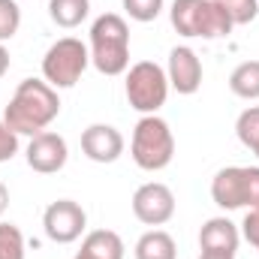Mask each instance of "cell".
<instances>
[{"label": "cell", "mask_w": 259, "mask_h": 259, "mask_svg": "<svg viewBox=\"0 0 259 259\" xmlns=\"http://www.w3.org/2000/svg\"><path fill=\"white\" fill-rule=\"evenodd\" d=\"M61 115V97L46 78H24L18 81L6 112L3 124L15 130L18 136H36Z\"/></svg>", "instance_id": "obj_1"}, {"label": "cell", "mask_w": 259, "mask_h": 259, "mask_svg": "<svg viewBox=\"0 0 259 259\" xmlns=\"http://www.w3.org/2000/svg\"><path fill=\"white\" fill-rule=\"evenodd\" d=\"M91 64L103 75H124L130 69V27L118 12H103L91 24Z\"/></svg>", "instance_id": "obj_2"}, {"label": "cell", "mask_w": 259, "mask_h": 259, "mask_svg": "<svg viewBox=\"0 0 259 259\" xmlns=\"http://www.w3.org/2000/svg\"><path fill=\"white\" fill-rule=\"evenodd\" d=\"M169 18H172V27L181 36H190V39L193 36L220 39V36H229L232 27H235L232 15L214 0H172Z\"/></svg>", "instance_id": "obj_3"}, {"label": "cell", "mask_w": 259, "mask_h": 259, "mask_svg": "<svg viewBox=\"0 0 259 259\" xmlns=\"http://www.w3.org/2000/svg\"><path fill=\"white\" fill-rule=\"evenodd\" d=\"M133 163L145 172H160L172 163L175 157V133L160 115H142L139 124L133 127L130 142Z\"/></svg>", "instance_id": "obj_4"}, {"label": "cell", "mask_w": 259, "mask_h": 259, "mask_svg": "<svg viewBox=\"0 0 259 259\" xmlns=\"http://www.w3.org/2000/svg\"><path fill=\"white\" fill-rule=\"evenodd\" d=\"M124 91H127V103L136 112L157 115L166 106V97H169V75L154 61H139L127 69Z\"/></svg>", "instance_id": "obj_5"}, {"label": "cell", "mask_w": 259, "mask_h": 259, "mask_svg": "<svg viewBox=\"0 0 259 259\" xmlns=\"http://www.w3.org/2000/svg\"><path fill=\"white\" fill-rule=\"evenodd\" d=\"M211 199L223 211L259 208V166H226L211 178Z\"/></svg>", "instance_id": "obj_6"}, {"label": "cell", "mask_w": 259, "mask_h": 259, "mask_svg": "<svg viewBox=\"0 0 259 259\" xmlns=\"http://www.w3.org/2000/svg\"><path fill=\"white\" fill-rule=\"evenodd\" d=\"M88 66H91L88 46L75 36H64L55 46H49V52L42 58V78L55 91H64V88H72L84 75Z\"/></svg>", "instance_id": "obj_7"}, {"label": "cell", "mask_w": 259, "mask_h": 259, "mask_svg": "<svg viewBox=\"0 0 259 259\" xmlns=\"http://www.w3.org/2000/svg\"><path fill=\"white\" fill-rule=\"evenodd\" d=\"M42 229L55 244H72L81 238V232L88 229V214L78 202L72 199H58L46 208L42 214Z\"/></svg>", "instance_id": "obj_8"}, {"label": "cell", "mask_w": 259, "mask_h": 259, "mask_svg": "<svg viewBox=\"0 0 259 259\" xmlns=\"http://www.w3.org/2000/svg\"><path fill=\"white\" fill-rule=\"evenodd\" d=\"M133 214L145 226H163L175 217V193L160 181H148L133 193Z\"/></svg>", "instance_id": "obj_9"}, {"label": "cell", "mask_w": 259, "mask_h": 259, "mask_svg": "<svg viewBox=\"0 0 259 259\" xmlns=\"http://www.w3.org/2000/svg\"><path fill=\"white\" fill-rule=\"evenodd\" d=\"M27 157V166L39 175H55L66 166V157H69V148H66V139L61 133H52V130H42L36 136H30V145L24 151Z\"/></svg>", "instance_id": "obj_10"}, {"label": "cell", "mask_w": 259, "mask_h": 259, "mask_svg": "<svg viewBox=\"0 0 259 259\" xmlns=\"http://www.w3.org/2000/svg\"><path fill=\"white\" fill-rule=\"evenodd\" d=\"M166 75H169V88H175L184 97H193L202 88V61H199V55L190 46H175L169 52Z\"/></svg>", "instance_id": "obj_11"}, {"label": "cell", "mask_w": 259, "mask_h": 259, "mask_svg": "<svg viewBox=\"0 0 259 259\" xmlns=\"http://www.w3.org/2000/svg\"><path fill=\"white\" fill-rule=\"evenodd\" d=\"M81 151L94 163H115L124 154V136L112 124H91L81 133Z\"/></svg>", "instance_id": "obj_12"}, {"label": "cell", "mask_w": 259, "mask_h": 259, "mask_svg": "<svg viewBox=\"0 0 259 259\" xmlns=\"http://www.w3.org/2000/svg\"><path fill=\"white\" fill-rule=\"evenodd\" d=\"M241 244V232L229 217H211L199 229V247L202 253H220V256H235Z\"/></svg>", "instance_id": "obj_13"}, {"label": "cell", "mask_w": 259, "mask_h": 259, "mask_svg": "<svg viewBox=\"0 0 259 259\" xmlns=\"http://www.w3.org/2000/svg\"><path fill=\"white\" fill-rule=\"evenodd\" d=\"M124 241L118 232L112 229H94L84 235L81 241V253H88L91 259H124Z\"/></svg>", "instance_id": "obj_14"}, {"label": "cell", "mask_w": 259, "mask_h": 259, "mask_svg": "<svg viewBox=\"0 0 259 259\" xmlns=\"http://www.w3.org/2000/svg\"><path fill=\"white\" fill-rule=\"evenodd\" d=\"M136 259H178L175 238L163 229H148L139 241H136Z\"/></svg>", "instance_id": "obj_15"}, {"label": "cell", "mask_w": 259, "mask_h": 259, "mask_svg": "<svg viewBox=\"0 0 259 259\" xmlns=\"http://www.w3.org/2000/svg\"><path fill=\"white\" fill-rule=\"evenodd\" d=\"M229 91L241 100H259V61H244L232 69Z\"/></svg>", "instance_id": "obj_16"}, {"label": "cell", "mask_w": 259, "mask_h": 259, "mask_svg": "<svg viewBox=\"0 0 259 259\" xmlns=\"http://www.w3.org/2000/svg\"><path fill=\"white\" fill-rule=\"evenodd\" d=\"M91 12V0H49V15L58 27H78Z\"/></svg>", "instance_id": "obj_17"}, {"label": "cell", "mask_w": 259, "mask_h": 259, "mask_svg": "<svg viewBox=\"0 0 259 259\" xmlns=\"http://www.w3.org/2000/svg\"><path fill=\"white\" fill-rule=\"evenodd\" d=\"M235 136H238V142H241L244 148L253 151V145L259 142V106H250V109H244V112L238 115V121H235Z\"/></svg>", "instance_id": "obj_18"}, {"label": "cell", "mask_w": 259, "mask_h": 259, "mask_svg": "<svg viewBox=\"0 0 259 259\" xmlns=\"http://www.w3.org/2000/svg\"><path fill=\"white\" fill-rule=\"evenodd\" d=\"M0 259H24V235L15 223H0Z\"/></svg>", "instance_id": "obj_19"}, {"label": "cell", "mask_w": 259, "mask_h": 259, "mask_svg": "<svg viewBox=\"0 0 259 259\" xmlns=\"http://www.w3.org/2000/svg\"><path fill=\"white\" fill-rule=\"evenodd\" d=\"M21 27V9L15 0H0V42L12 39Z\"/></svg>", "instance_id": "obj_20"}, {"label": "cell", "mask_w": 259, "mask_h": 259, "mask_svg": "<svg viewBox=\"0 0 259 259\" xmlns=\"http://www.w3.org/2000/svg\"><path fill=\"white\" fill-rule=\"evenodd\" d=\"M124 3V12H127L133 21H154L160 12H163V0H121Z\"/></svg>", "instance_id": "obj_21"}, {"label": "cell", "mask_w": 259, "mask_h": 259, "mask_svg": "<svg viewBox=\"0 0 259 259\" xmlns=\"http://www.w3.org/2000/svg\"><path fill=\"white\" fill-rule=\"evenodd\" d=\"M214 3H220V6L232 15L235 27H238V24H250L259 15V0H214Z\"/></svg>", "instance_id": "obj_22"}, {"label": "cell", "mask_w": 259, "mask_h": 259, "mask_svg": "<svg viewBox=\"0 0 259 259\" xmlns=\"http://www.w3.org/2000/svg\"><path fill=\"white\" fill-rule=\"evenodd\" d=\"M15 154H18V133L9 130L3 121H0V163L12 160Z\"/></svg>", "instance_id": "obj_23"}, {"label": "cell", "mask_w": 259, "mask_h": 259, "mask_svg": "<svg viewBox=\"0 0 259 259\" xmlns=\"http://www.w3.org/2000/svg\"><path fill=\"white\" fill-rule=\"evenodd\" d=\"M241 235L247 238V244H250V247H256V250H259V208H253V211H247V214H244Z\"/></svg>", "instance_id": "obj_24"}, {"label": "cell", "mask_w": 259, "mask_h": 259, "mask_svg": "<svg viewBox=\"0 0 259 259\" xmlns=\"http://www.w3.org/2000/svg\"><path fill=\"white\" fill-rule=\"evenodd\" d=\"M9 72V52H6V46L0 42V78Z\"/></svg>", "instance_id": "obj_25"}, {"label": "cell", "mask_w": 259, "mask_h": 259, "mask_svg": "<svg viewBox=\"0 0 259 259\" xmlns=\"http://www.w3.org/2000/svg\"><path fill=\"white\" fill-rule=\"evenodd\" d=\"M6 205H9V190H6V187L0 184V214L6 211Z\"/></svg>", "instance_id": "obj_26"}, {"label": "cell", "mask_w": 259, "mask_h": 259, "mask_svg": "<svg viewBox=\"0 0 259 259\" xmlns=\"http://www.w3.org/2000/svg\"><path fill=\"white\" fill-rule=\"evenodd\" d=\"M199 259H235V256H220V253H202Z\"/></svg>", "instance_id": "obj_27"}, {"label": "cell", "mask_w": 259, "mask_h": 259, "mask_svg": "<svg viewBox=\"0 0 259 259\" xmlns=\"http://www.w3.org/2000/svg\"><path fill=\"white\" fill-rule=\"evenodd\" d=\"M72 259H91V256H88V253H81V250H78V253H75V256H72Z\"/></svg>", "instance_id": "obj_28"}, {"label": "cell", "mask_w": 259, "mask_h": 259, "mask_svg": "<svg viewBox=\"0 0 259 259\" xmlns=\"http://www.w3.org/2000/svg\"><path fill=\"white\" fill-rule=\"evenodd\" d=\"M253 154H256V157H259V142H256V145H253Z\"/></svg>", "instance_id": "obj_29"}]
</instances>
